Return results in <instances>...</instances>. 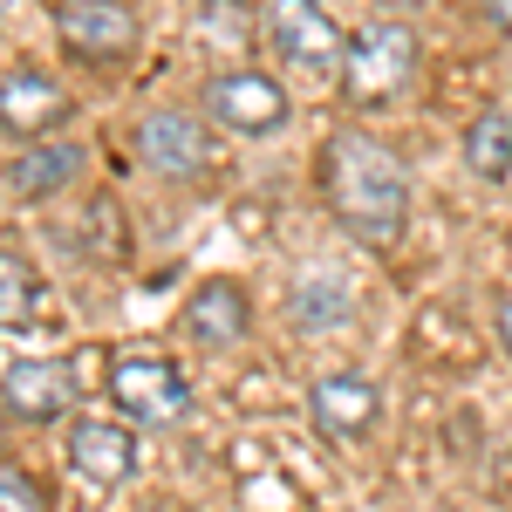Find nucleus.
<instances>
[{"label": "nucleus", "mask_w": 512, "mask_h": 512, "mask_svg": "<svg viewBox=\"0 0 512 512\" xmlns=\"http://www.w3.org/2000/svg\"><path fill=\"white\" fill-rule=\"evenodd\" d=\"M287 315L301 321V328H342V321H355V280L342 274V267H308V274H294Z\"/></svg>", "instance_id": "nucleus-12"}, {"label": "nucleus", "mask_w": 512, "mask_h": 512, "mask_svg": "<svg viewBox=\"0 0 512 512\" xmlns=\"http://www.w3.org/2000/svg\"><path fill=\"white\" fill-rule=\"evenodd\" d=\"M410 76H417V35L403 21H362L342 62V96L355 110H376V103H396Z\"/></svg>", "instance_id": "nucleus-3"}, {"label": "nucleus", "mask_w": 512, "mask_h": 512, "mask_svg": "<svg viewBox=\"0 0 512 512\" xmlns=\"http://www.w3.org/2000/svg\"><path fill=\"white\" fill-rule=\"evenodd\" d=\"M137 158L158 178H192V171H205L212 151H205V130H198L192 110H151L137 123Z\"/></svg>", "instance_id": "nucleus-10"}, {"label": "nucleus", "mask_w": 512, "mask_h": 512, "mask_svg": "<svg viewBox=\"0 0 512 512\" xmlns=\"http://www.w3.org/2000/svg\"><path fill=\"white\" fill-rule=\"evenodd\" d=\"M308 417L335 444H362V437L383 424V390L369 376H355V369H335V376H321L315 390H308Z\"/></svg>", "instance_id": "nucleus-7"}, {"label": "nucleus", "mask_w": 512, "mask_h": 512, "mask_svg": "<svg viewBox=\"0 0 512 512\" xmlns=\"http://www.w3.org/2000/svg\"><path fill=\"white\" fill-rule=\"evenodd\" d=\"M465 164L478 178H512V110H485L465 130Z\"/></svg>", "instance_id": "nucleus-15"}, {"label": "nucleus", "mask_w": 512, "mask_h": 512, "mask_svg": "<svg viewBox=\"0 0 512 512\" xmlns=\"http://www.w3.org/2000/svg\"><path fill=\"white\" fill-rule=\"evenodd\" d=\"M137 512H178V506H171V499H144Z\"/></svg>", "instance_id": "nucleus-20"}, {"label": "nucleus", "mask_w": 512, "mask_h": 512, "mask_svg": "<svg viewBox=\"0 0 512 512\" xmlns=\"http://www.w3.org/2000/svg\"><path fill=\"white\" fill-rule=\"evenodd\" d=\"M0 110H7V130L14 137H28V130H48V123L62 117V89L28 69V62H14L7 76H0Z\"/></svg>", "instance_id": "nucleus-14"}, {"label": "nucleus", "mask_w": 512, "mask_h": 512, "mask_svg": "<svg viewBox=\"0 0 512 512\" xmlns=\"http://www.w3.org/2000/svg\"><path fill=\"white\" fill-rule=\"evenodd\" d=\"M0 512H48L41 478H28L21 465H0Z\"/></svg>", "instance_id": "nucleus-17"}, {"label": "nucleus", "mask_w": 512, "mask_h": 512, "mask_svg": "<svg viewBox=\"0 0 512 512\" xmlns=\"http://www.w3.org/2000/svg\"><path fill=\"white\" fill-rule=\"evenodd\" d=\"M0 287H7V294H0V315H7V328H21V315H35V274H28V267H21V253H14V246H7V253H0Z\"/></svg>", "instance_id": "nucleus-16"}, {"label": "nucleus", "mask_w": 512, "mask_h": 512, "mask_svg": "<svg viewBox=\"0 0 512 512\" xmlns=\"http://www.w3.org/2000/svg\"><path fill=\"white\" fill-rule=\"evenodd\" d=\"M69 472L89 478V485H103V492L130 485V478H137V431H130V424H103V417L69 424Z\"/></svg>", "instance_id": "nucleus-8"}, {"label": "nucleus", "mask_w": 512, "mask_h": 512, "mask_svg": "<svg viewBox=\"0 0 512 512\" xmlns=\"http://www.w3.org/2000/svg\"><path fill=\"white\" fill-rule=\"evenodd\" d=\"M485 14H492V21H499V28L512 35V0H485Z\"/></svg>", "instance_id": "nucleus-19"}, {"label": "nucleus", "mask_w": 512, "mask_h": 512, "mask_svg": "<svg viewBox=\"0 0 512 512\" xmlns=\"http://www.w3.org/2000/svg\"><path fill=\"white\" fill-rule=\"evenodd\" d=\"M246 328H253V301H246L239 280H205V287H192V301H185V335H192L198 349H239Z\"/></svg>", "instance_id": "nucleus-11"}, {"label": "nucleus", "mask_w": 512, "mask_h": 512, "mask_svg": "<svg viewBox=\"0 0 512 512\" xmlns=\"http://www.w3.org/2000/svg\"><path fill=\"white\" fill-rule=\"evenodd\" d=\"M506 89H512V55H506Z\"/></svg>", "instance_id": "nucleus-21"}, {"label": "nucleus", "mask_w": 512, "mask_h": 512, "mask_svg": "<svg viewBox=\"0 0 512 512\" xmlns=\"http://www.w3.org/2000/svg\"><path fill=\"white\" fill-rule=\"evenodd\" d=\"M321 198L362 246H396L410 226V171L362 130H335L321 144Z\"/></svg>", "instance_id": "nucleus-1"}, {"label": "nucleus", "mask_w": 512, "mask_h": 512, "mask_svg": "<svg viewBox=\"0 0 512 512\" xmlns=\"http://www.w3.org/2000/svg\"><path fill=\"white\" fill-rule=\"evenodd\" d=\"M69 403H76V369L69 362H41V355L7 362V417L14 424H55Z\"/></svg>", "instance_id": "nucleus-9"}, {"label": "nucleus", "mask_w": 512, "mask_h": 512, "mask_svg": "<svg viewBox=\"0 0 512 512\" xmlns=\"http://www.w3.org/2000/svg\"><path fill=\"white\" fill-rule=\"evenodd\" d=\"M110 403L137 431H171V424L192 417V383L158 349H117L110 355Z\"/></svg>", "instance_id": "nucleus-2"}, {"label": "nucleus", "mask_w": 512, "mask_h": 512, "mask_svg": "<svg viewBox=\"0 0 512 512\" xmlns=\"http://www.w3.org/2000/svg\"><path fill=\"white\" fill-rule=\"evenodd\" d=\"M82 178V144H28L7 158V192L14 198H55Z\"/></svg>", "instance_id": "nucleus-13"}, {"label": "nucleus", "mask_w": 512, "mask_h": 512, "mask_svg": "<svg viewBox=\"0 0 512 512\" xmlns=\"http://www.w3.org/2000/svg\"><path fill=\"white\" fill-rule=\"evenodd\" d=\"M492 321H499V349L512 355V294H499V315H492Z\"/></svg>", "instance_id": "nucleus-18"}, {"label": "nucleus", "mask_w": 512, "mask_h": 512, "mask_svg": "<svg viewBox=\"0 0 512 512\" xmlns=\"http://www.w3.org/2000/svg\"><path fill=\"white\" fill-rule=\"evenodd\" d=\"M55 28L76 62H123L144 41L137 0H55Z\"/></svg>", "instance_id": "nucleus-5"}, {"label": "nucleus", "mask_w": 512, "mask_h": 512, "mask_svg": "<svg viewBox=\"0 0 512 512\" xmlns=\"http://www.w3.org/2000/svg\"><path fill=\"white\" fill-rule=\"evenodd\" d=\"M267 41H274V55L301 82H328V76H342V62H349V41H342L335 14L321 0H274L267 7Z\"/></svg>", "instance_id": "nucleus-4"}, {"label": "nucleus", "mask_w": 512, "mask_h": 512, "mask_svg": "<svg viewBox=\"0 0 512 512\" xmlns=\"http://www.w3.org/2000/svg\"><path fill=\"white\" fill-rule=\"evenodd\" d=\"M205 117L219 130H239V137H274L287 123V89L260 69H226L205 82Z\"/></svg>", "instance_id": "nucleus-6"}]
</instances>
